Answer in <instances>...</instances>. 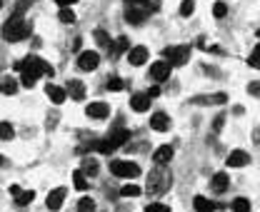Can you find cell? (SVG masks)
<instances>
[{"label":"cell","instance_id":"obj_1","mask_svg":"<svg viewBox=\"0 0 260 212\" xmlns=\"http://www.w3.org/2000/svg\"><path fill=\"white\" fill-rule=\"evenodd\" d=\"M15 70H20L23 75H20V80H23V85L25 88H33L35 82H38V77L40 75H55V68L50 65V63H45L43 58H38V55H28L23 63H18L15 65Z\"/></svg>","mask_w":260,"mask_h":212},{"label":"cell","instance_id":"obj_2","mask_svg":"<svg viewBox=\"0 0 260 212\" xmlns=\"http://www.w3.org/2000/svg\"><path fill=\"white\" fill-rule=\"evenodd\" d=\"M173 185V175L170 170H165L163 165H158L150 175H148V192L150 195H165Z\"/></svg>","mask_w":260,"mask_h":212},{"label":"cell","instance_id":"obj_3","mask_svg":"<svg viewBox=\"0 0 260 212\" xmlns=\"http://www.w3.org/2000/svg\"><path fill=\"white\" fill-rule=\"evenodd\" d=\"M30 35V25L20 18V15H13L5 25H3V37L8 40V42H20V40H25Z\"/></svg>","mask_w":260,"mask_h":212},{"label":"cell","instance_id":"obj_4","mask_svg":"<svg viewBox=\"0 0 260 212\" xmlns=\"http://www.w3.org/2000/svg\"><path fill=\"white\" fill-rule=\"evenodd\" d=\"M128 140H130V133H128V130H118V133H113V135H110L108 140H100V142H95V145H93V150L110 155L113 150H118L120 145H125Z\"/></svg>","mask_w":260,"mask_h":212},{"label":"cell","instance_id":"obj_5","mask_svg":"<svg viewBox=\"0 0 260 212\" xmlns=\"http://www.w3.org/2000/svg\"><path fill=\"white\" fill-rule=\"evenodd\" d=\"M165 55V63L173 68V65H185L190 60V45H173V48H165L163 50Z\"/></svg>","mask_w":260,"mask_h":212},{"label":"cell","instance_id":"obj_6","mask_svg":"<svg viewBox=\"0 0 260 212\" xmlns=\"http://www.w3.org/2000/svg\"><path fill=\"white\" fill-rule=\"evenodd\" d=\"M110 173L118 175V177H138L140 175V165L125 162V160H115V162H110Z\"/></svg>","mask_w":260,"mask_h":212},{"label":"cell","instance_id":"obj_7","mask_svg":"<svg viewBox=\"0 0 260 212\" xmlns=\"http://www.w3.org/2000/svg\"><path fill=\"white\" fill-rule=\"evenodd\" d=\"M98 65H100V55H98V53H90V50L80 53V58H78V68H80V70L90 72V70H95Z\"/></svg>","mask_w":260,"mask_h":212},{"label":"cell","instance_id":"obj_8","mask_svg":"<svg viewBox=\"0 0 260 212\" xmlns=\"http://www.w3.org/2000/svg\"><path fill=\"white\" fill-rule=\"evenodd\" d=\"M150 77H153L155 82H165V80L170 77V65H168L165 60L153 63V65H150Z\"/></svg>","mask_w":260,"mask_h":212},{"label":"cell","instance_id":"obj_9","mask_svg":"<svg viewBox=\"0 0 260 212\" xmlns=\"http://www.w3.org/2000/svg\"><path fill=\"white\" fill-rule=\"evenodd\" d=\"M228 185H230L228 173H215V175H213V180H210V190H213V192H218V195L225 192V190H228Z\"/></svg>","mask_w":260,"mask_h":212},{"label":"cell","instance_id":"obj_10","mask_svg":"<svg viewBox=\"0 0 260 212\" xmlns=\"http://www.w3.org/2000/svg\"><path fill=\"white\" fill-rule=\"evenodd\" d=\"M150 127H153L155 133H165L168 127H170V117L165 112H153L150 115Z\"/></svg>","mask_w":260,"mask_h":212},{"label":"cell","instance_id":"obj_11","mask_svg":"<svg viewBox=\"0 0 260 212\" xmlns=\"http://www.w3.org/2000/svg\"><path fill=\"white\" fill-rule=\"evenodd\" d=\"M228 103V95H200V98H193V105H225Z\"/></svg>","mask_w":260,"mask_h":212},{"label":"cell","instance_id":"obj_12","mask_svg":"<svg viewBox=\"0 0 260 212\" xmlns=\"http://www.w3.org/2000/svg\"><path fill=\"white\" fill-rule=\"evenodd\" d=\"M85 112H88V117H93V120H105L108 112H110V107H108L105 103H90Z\"/></svg>","mask_w":260,"mask_h":212},{"label":"cell","instance_id":"obj_13","mask_svg":"<svg viewBox=\"0 0 260 212\" xmlns=\"http://www.w3.org/2000/svg\"><path fill=\"white\" fill-rule=\"evenodd\" d=\"M65 93H70L73 100H85V85L80 80H68V90Z\"/></svg>","mask_w":260,"mask_h":212},{"label":"cell","instance_id":"obj_14","mask_svg":"<svg viewBox=\"0 0 260 212\" xmlns=\"http://www.w3.org/2000/svg\"><path fill=\"white\" fill-rule=\"evenodd\" d=\"M250 162V155L245 152V150H233L230 155H228V167H243V165H248Z\"/></svg>","mask_w":260,"mask_h":212},{"label":"cell","instance_id":"obj_15","mask_svg":"<svg viewBox=\"0 0 260 212\" xmlns=\"http://www.w3.org/2000/svg\"><path fill=\"white\" fill-rule=\"evenodd\" d=\"M65 192H68L65 187H55V190H53V192L48 195V207H50L53 212L63 207V200H65Z\"/></svg>","mask_w":260,"mask_h":212},{"label":"cell","instance_id":"obj_16","mask_svg":"<svg viewBox=\"0 0 260 212\" xmlns=\"http://www.w3.org/2000/svg\"><path fill=\"white\" fill-rule=\"evenodd\" d=\"M130 107H133L135 112H145L148 107H150V98H148L145 93H135V95L130 98Z\"/></svg>","mask_w":260,"mask_h":212},{"label":"cell","instance_id":"obj_17","mask_svg":"<svg viewBox=\"0 0 260 212\" xmlns=\"http://www.w3.org/2000/svg\"><path fill=\"white\" fill-rule=\"evenodd\" d=\"M128 60H130V65H143V63L148 60V48L138 45V48L128 50Z\"/></svg>","mask_w":260,"mask_h":212},{"label":"cell","instance_id":"obj_18","mask_svg":"<svg viewBox=\"0 0 260 212\" xmlns=\"http://www.w3.org/2000/svg\"><path fill=\"white\" fill-rule=\"evenodd\" d=\"M145 18H148V13L143 8H130L125 13V23H130V25H140V23H145Z\"/></svg>","mask_w":260,"mask_h":212},{"label":"cell","instance_id":"obj_19","mask_svg":"<svg viewBox=\"0 0 260 212\" xmlns=\"http://www.w3.org/2000/svg\"><path fill=\"white\" fill-rule=\"evenodd\" d=\"M45 93H48V98H50L55 105H63V103H65V98H68V93H65L63 88H58V85H48Z\"/></svg>","mask_w":260,"mask_h":212},{"label":"cell","instance_id":"obj_20","mask_svg":"<svg viewBox=\"0 0 260 212\" xmlns=\"http://www.w3.org/2000/svg\"><path fill=\"white\" fill-rule=\"evenodd\" d=\"M153 160H155V165H168V162L173 160V147H170V145L158 147V152L153 155Z\"/></svg>","mask_w":260,"mask_h":212},{"label":"cell","instance_id":"obj_21","mask_svg":"<svg viewBox=\"0 0 260 212\" xmlns=\"http://www.w3.org/2000/svg\"><path fill=\"white\" fill-rule=\"evenodd\" d=\"M0 93H3V95H15V93H18V80H13V77H0Z\"/></svg>","mask_w":260,"mask_h":212},{"label":"cell","instance_id":"obj_22","mask_svg":"<svg viewBox=\"0 0 260 212\" xmlns=\"http://www.w3.org/2000/svg\"><path fill=\"white\" fill-rule=\"evenodd\" d=\"M110 53H113V55H123V53H128V37H118L115 42H110V48H108Z\"/></svg>","mask_w":260,"mask_h":212},{"label":"cell","instance_id":"obj_23","mask_svg":"<svg viewBox=\"0 0 260 212\" xmlns=\"http://www.w3.org/2000/svg\"><path fill=\"white\" fill-rule=\"evenodd\" d=\"M35 200V192L33 190H20L18 195H15V205L18 207H25V205H30Z\"/></svg>","mask_w":260,"mask_h":212},{"label":"cell","instance_id":"obj_24","mask_svg":"<svg viewBox=\"0 0 260 212\" xmlns=\"http://www.w3.org/2000/svg\"><path fill=\"white\" fill-rule=\"evenodd\" d=\"M193 207H195L198 212H213V210H215V205H213L210 200H205L203 195H198V197L193 200Z\"/></svg>","mask_w":260,"mask_h":212},{"label":"cell","instance_id":"obj_25","mask_svg":"<svg viewBox=\"0 0 260 212\" xmlns=\"http://www.w3.org/2000/svg\"><path fill=\"white\" fill-rule=\"evenodd\" d=\"M98 160H93V157H85V162H83V170H80V173L83 175H90V177H95L98 175Z\"/></svg>","mask_w":260,"mask_h":212},{"label":"cell","instance_id":"obj_26","mask_svg":"<svg viewBox=\"0 0 260 212\" xmlns=\"http://www.w3.org/2000/svg\"><path fill=\"white\" fill-rule=\"evenodd\" d=\"M73 185H75V190H88V180H85V175L80 173V170H75V173H73Z\"/></svg>","mask_w":260,"mask_h":212},{"label":"cell","instance_id":"obj_27","mask_svg":"<svg viewBox=\"0 0 260 212\" xmlns=\"http://www.w3.org/2000/svg\"><path fill=\"white\" fill-rule=\"evenodd\" d=\"M15 138V130L10 122H0V140H13Z\"/></svg>","mask_w":260,"mask_h":212},{"label":"cell","instance_id":"obj_28","mask_svg":"<svg viewBox=\"0 0 260 212\" xmlns=\"http://www.w3.org/2000/svg\"><path fill=\"white\" fill-rule=\"evenodd\" d=\"M95 42H98L100 48H110V42H113V40L108 37V33H105L103 28H98V30H95Z\"/></svg>","mask_w":260,"mask_h":212},{"label":"cell","instance_id":"obj_29","mask_svg":"<svg viewBox=\"0 0 260 212\" xmlns=\"http://www.w3.org/2000/svg\"><path fill=\"white\" fill-rule=\"evenodd\" d=\"M78 212H95V200L93 197H83L78 202Z\"/></svg>","mask_w":260,"mask_h":212},{"label":"cell","instance_id":"obj_30","mask_svg":"<svg viewBox=\"0 0 260 212\" xmlns=\"http://www.w3.org/2000/svg\"><path fill=\"white\" fill-rule=\"evenodd\" d=\"M233 212H250V202L245 197H235L233 200Z\"/></svg>","mask_w":260,"mask_h":212},{"label":"cell","instance_id":"obj_31","mask_svg":"<svg viewBox=\"0 0 260 212\" xmlns=\"http://www.w3.org/2000/svg\"><path fill=\"white\" fill-rule=\"evenodd\" d=\"M193 10H195V3H193V0H183V3H180V15H183V18H190Z\"/></svg>","mask_w":260,"mask_h":212},{"label":"cell","instance_id":"obj_32","mask_svg":"<svg viewBox=\"0 0 260 212\" xmlns=\"http://www.w3.org/2000/svg\"><path fill=\"white\" fill-rule=\"evenodd\" d=\"M58 18H60V23H75V13H73L70 8H60V13H58Z\"/></svg>","mask_w":260,"mask_h":212},{"label":"cell","instance_id":"obj_33","mask_svg":"<svg viewBox=\"0 0 260 212\" xmlns=\"http://www.w3.org/2000/svg\"><path fill=\"white\" fill-rule=\"evenodd\" d=\"M123 88H125V82H123L120 77H115V75H113V77H108V90L118 93V90H123Z\"/></svg>","mask_w":260,"mask_h":212},{"label":"cell","instance_id":"obj_34","mask_svg":"<svg viewBox=\"0 0 260 212\" xmlns=\"http://www.w3.org/2000/svg\"><path fill=\"white\" fill-rule=\"evenodd\" d=\"M120 195H123V197H138V195H143V190H140L138 185H125V187L120 190Z\"/></svg>","mask_w":260,"mask_h":212},{"label":"cell","instance_id":"obj_35","mask_svg":"<svg viewBox=\"0 0 260 212\" xmlns=\"http://www.w3.org/2000/svg\"><path fill=\"white\" fill-rule=\"evenodd\" d=\"M58 120H60V115H58V112H50V115H48V120H45V127H48L50 133H53L55 127H58Z\"/></svg>","mask_w":260,"mask_h":212},{"label":"cell","instance_id":"obj_36","mask_svg":"<svg viewBox=\"0 0 260 212\" xmlns=\"http://www.w3.org/2000/svg\"><path fill=\"white\" fill-rule=\"evenodd\" d=\"M145 212H170V207L168 205H160V202H150L145 207Z\"/></svg>","mask_w":260,"mask_h":212},{"label":"cell","instance_id":"obj_37","mask_svg":"<svg viewBox=\"0 0 260 212\" xmlns=\"http://www.w3.org/2000/svg\"><path fill=\"white\" fill-rule=\"evenodd\" d=\"M213 15H215V18H225V15H228V5H225V3H215Z\"/></svg>","mask_w":260,"mask_h":212},{"label":"cell","instance_id":"obj_38","mask_svg":"<svg viewBox=\"0 0 260 212\" xmlns=\"http://www.w3.org/2000/svg\"><path fill=\"white\" fill-rule=\"evenodd\" d=\"M223 122H225V115H218V117H215V122H213V133H220Z\"/></svg>","mask_w":260,"mask_h":212},{"label":"cell","instance_id":"obj_39","mask_svg":"<svg viewBox=\"0 0 260 212\" xmlns=\"http://www.w3.org/2000/svg\"><path fill=\"white\" fill-rule=\"evenodd\" d=\"M248 63H250L253 68H258V48H253V53H250V58H248Z\"/></svg>","mask_w":260,"mask_h":212},{"label":"cell","instance_id":"obj_40","mask_svg":"<svg viewBox=\"0 0 260 212\" xmlns=\"http://www.w3.org/2000/svg\"><path fill=\"white\" fill-rule=\"evenodd\" d=\"M160 93H163V90H160V88H158V85H155V88H150V90H148L145 95H148V98H150V100H153V98H158Z\"/></svg>","mask_w":260,"mask_h":212},{"label":"cell","instance_id":"obj_41","mask_svg":"<svg viewBox=\"0 0 260 212\" xmlns=\"http://www.w3.org/2000/svg\"><path fill=\"white\" fill-rule=\"evenodd\" d=\"M55 3H58L60 8H70V5H75L78 0H55Z\"/></svg>","mask_w":260,"mask_h":212},{"label":"cell","instance_id":"obj_42","mask_svg":"<svg viewBox=\"0 0 260 212\" xmlns=\"http://www.w3.org/2000/svg\"><path fill=\"white\" fill-rule=\"evenodd\" d=\"M258 88H260L258 80H255V82H250V88H248V90H250V95H255V98H258Z\"/></svg>","mask_w":260,"mask_h":212},{"label":"cell","instance_id":"obj_43","mask_svg":"<svg viewBox=\"0 0 260 212\" xmlns=\"http://www.w3.org/2000/svg\"><path fill=\"white\" fill-rule=\"evenodd\" d=\"M210 53H215V55H223V48H220V45H213V48H210Z\"/></svg>","mask_w":260,"mask_h":212},{"label":"cell","instance_id":"obj_44","mask_svg":"<svg viewBox=\"0 0 260 212\" xmlns=\"http://www.w3.org/2000/svg\"><path fill=\"white\" fill-rule=\"evenodd\" d=\"M18 192H20V187H18V185H10V195H13V197H15V195H18Z\"/></svg>","mask_w":260,"mask_h":212},{"label":"cell","instance_id":"obj_45","mask_svg":"<svg viewBox=\"0 0 260 212\" xmlns=\"http://www.w3.org/2000/svg\"><path fill=\"white\" fill-rule=\"evenodd\" d=\"M3 165H5V157H3V155H0V167H3Z\"/></svg>","mask_w":260,"mask_h":212},{"label":"cell","instance_id":"obj_46","mask_svg":"<svg viewBox=\"0 0 260 212\" xmlns=\"http://www.w3.org/2000/svg\"><path fill=\"white\" fill-rule=\"evenodd\" d=\"M0 8H3V0H0Z\"/></svg>","mask_w":260,"mask_h":212}]
</instances>
